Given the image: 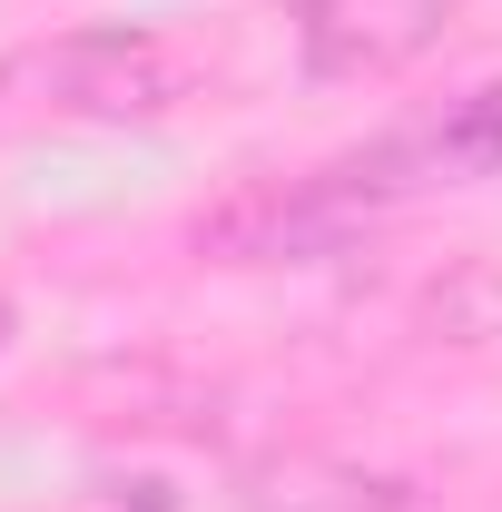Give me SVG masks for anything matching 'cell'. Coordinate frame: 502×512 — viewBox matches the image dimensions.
I'll return each mask as SVG.
<instances>
[{"label": "cell", "mask_w": 502, "mask_h": 512, "mask_svg": "<svg viewBox=\"0 0 502 512\" xmlns=\"http://www.w3.org/2000/svg\"><path fill=\"white\" fill-rule=\"evenodd\" d=\"M69 512H178V493H168L158 473H109V483L69 493Z\"/></svg>", "instance_id": "obj_6"}, {"label": "cell", "mask_w": 502, "mask_h": 512, "mask_svg": "<svg viewBox=\"0 0 502 512\" xmlns=\"http://www.w3.org/2000/svg\"><path fill=\"white\" fill-rule=\"evenodd\" d=\"M237 503L247 512H414V483L375 473V463H335V453H266L237 473Z\"/></svg>", "instance_id": "obj_4"}, {"label": "cell", "mask_w": 502, "mask_h": 512, "mask_svg": "<svg viewBox=\"0 0 502 512\" xmlns=\"http://www.w3.org/2000/svg\"><path fill=\"white\" fill-rule=\"evenodd\" d=\"M40 99L69 109V119H168L178 99H197L207 60L158 40V30H89V40H60L30 60Z\"/></svg>", "instance_id": "obj_2"}, {"label": "cell", "mask_w": 502, "mask_h": 512, "mask_svg": "<svg viewBox=\"0 0 502 512\" xmlns=\"http://www.w3.org/2000/svg\"><path fill=\"white\" fill-rule=\"evenodd\" d=\"M414 168H434V178H502V79L463 89V99L414 138Z\"/></svg>", "instance_id": "obj_5"}, {"label": "cell", "mask_w": 502, "mask_h": 512, "mask_svg": "<svg viewBox=\"0 0 502 512\" xmlns=\"http://www.w3.org/2000/svg\"><path fill=\"white\" fill-rule=\"evenodd\" d=\"M453 0H306L296 10V50L315 79H384L414 50H434Z\"/></svg>", "instance_id": "obj_3"}, {"label": "cell", "mask_w": 502, "mask_h": 512, "mask_svg": "<svg viewBox=\"0 0 502 512\" xmlns=\"http://www.w3.org/2000/svg\"><path fill=\"white\" fill-rule=\"evenodd\" d=\"M0 345H10V306H0Z\"/></svg>", "instance_id": "obj_7"}, {"label": "cell", "mask_w": 502, "mask_h": 512, "mask_svg": "<svg viewBox=\"0 0 502 512\" xmlns=\"http://www.w3.org/2000/svg\"><path fill=\"white\" fill-rule=\"evenodd\" d=\"M404 168H414V148L335 158V168H306V178H247L237 197H217L197 217V247L227 256V266H315L375 217V197L414 188Z\"/></svg>", "instance_id": "obj_1"}]
</instances>
